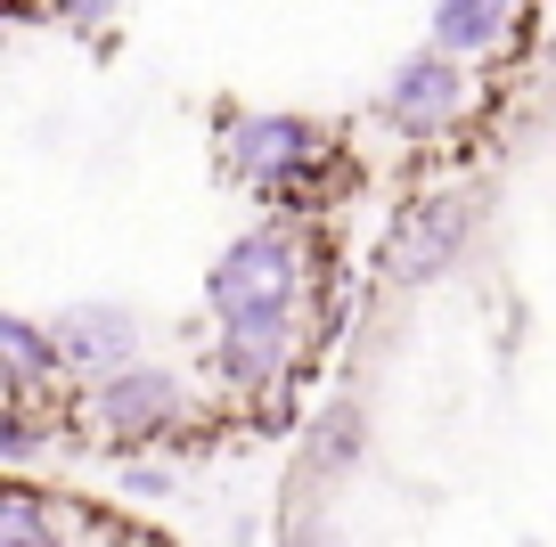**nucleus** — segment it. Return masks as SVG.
Returning a JSON list of instances; mask_svg holds the SVG:
<instances>
[{
  "label": "nucleus",
  "mask_w": 556,
  "mask_h": 547,
  "mask_svg": "<svg viewBox=\"0 0 556 547\" xmlns=\"http://www.w3.org/2000/svg\"><path fill=\"white\" fill-rule=\"evenodd\" d=\"M467 229H475V205L458 189H434V196H417V205H401L393 229H384V245H377L384 287H434V278L458 262Z\"/></svg>",
  "instance_id": "nucleus-1"
},
{
  "label": "nucleus",
  "mask_w": 556,
  "mask_h": 547,
  "mask_svg": "<svg viewBox=\"0 0 556 547\" xmlns=\"http://www.w3.org/2000/svg\"><path fill=\"white\" fill-rule=\"evenodd\" d=\"M295 245L278 238V229H254V238H238L222 262H213V278H205V294H213V310L222 319H238V310H287L295 303Z\"/></svg>",
  "instance_id": "nucleus-2"
},
{
  "label": "nucleus",
  "mask_w": 556,
  "mask_h": 547,
  "mask_svg": "<svg viewBox=\"0 0 556 547\" xmlns=\"http://www.w3.org/2000/svg\"><path fill=\"white\" fill-rule=\"evenodd\" d=\"M458 106H467V66H458L451 50H426L409 58V66H393V82H384V115L401 123V131H451Z\"/></svg>",
  "instance_id": "nucleus-3"
},
{
  "label": "nucleus",
  "mask_w": 556,
  "mask_h": 547,
  "mask_svg": "<svg viewBox=\"0 0 556 547\" xmlns=\"http://www.w3.org/2000/svg\"><path fill=\"white\" fill-rule=\"evenodd\" d=\"M180 417V384L164 377V368H106L99 384V425L123 433V442H139V433H156Z\"/></svg>",
  "instance_id": "nucleus-4"
},
{
  "label": "nucleus",
  "mask_w": 556,
  "mask_h": 547,
  "mask_svg": "<svg viewBox=\"0 0 556 547\" xmlns=\"http://www.w3.org/2000/svg\"><path fill=\"white\" fill-rule=\"evenodd\" d=\"M295 359V319L287 310H238V319L222 327V377L229 384H270L278 368Z\"/></svg>",
  "instance_id": "nucleus-5"
},
{
  "label": "nucleus",
  "mask_w": 556,
  "mask_h": 547,
  "mask_svg": "<svg viewBox=\"0 0 556 547\" xmlns=\"http://www.w3.org/2000/svg\"><path fill=\"white\" fill-rule=\"evenodd\" d=\"M229 155H238L245 180H278V171H295V164L319 155V131L303 115H245L229 131Z\"/></svg>",
  "instance_id": "nucleus-6"
},
{
  "label": "nucleus",
  "mask_w": 556,
  "mask_h": 547,
  "mask_svg": "<svg viewBox=\"0 0 556 547\" xmlns=\"http://www.w3.org/2000/svg\"><path fill=\"white\" fill-rule=\"evenodd\" d=\"M58 352H66L74 368H123V359L139 352V327H131V310H115V303H74V310H58Z\"/></svg>",
  "instance_id": "nucleus-7"
},
{
  "label": "nucleus",
  "mask_w": 556,
  "mask_h": 547,
  "mask_svg": "<svg viewBox=\"0 0 556 547\" xmlns=\"http://www.w3.org/2000/svg\"><path fill=\"white\" fill-rule=\"evenodd\" d=\"M507 34V0H434V50L483 58Z\"/></svg>",
  "instance_id": "nucleus-8"
},
{
  "label": "nucleus",
  "mask_w": 556,
  "mask_h": 547,
  "mask_svg": "<svg viewBox=\"0 0 556 547\" xmlns=\"http://www.w3.org/2000/svg\"><path fill=\"white\" fill-rule=\"evenodd\" d=\"M0 352H9V384H17V393L50 368V359H66V352H58V335H41L34 319H0Z\"/></svg>",
  "instance_id": "nucleus-9"
},
{
  "label": "nucleus",
  "mask_w": 556,
  "mask_h": 547,
  "mask_svg": "<svg viewBox=\"0 0 556 547\" xmlns=\"http://www.w3.org/2000/svg\"><path fill=\"white\" fill-rule=\"evenodd\" d=\"M0 547H58L50 523H41V507H34V491H9V498H0Z\"/></svg>",
  "instance_id": "nucleus-10"
},
{
  "label": "nucleus",
  "mask_w": 556,
  "mask_h": 547,
  "mask_svg": "<svg viewBox=\"0 0 556 547\" xmlns=\"http://www.w3.org/2000/svg\"><path fill=\"white\" fill-rule=\"evenodd\" d=\"M352 433H361V417H352V409H336V433L319 425V442H312V449H319V466H352V458H344V449H352Z\"/></svg>",
  "instance_id": "nucleus-11"
},
{
  "label": "nucleus",
  "mask_w": 556,
  "mask_h": 547,
  "mask_svg": "<svg viewBox=\"0 0 556 547\" xmlns=\"http://www.w3.org/2000/svg\"><path fill=\"white\" fill-rule=\"evenodd\" d=\"M66 17H83V25H99V17H115V0H58Z\"/></svg>",
  "instance_id": "nucleus-12"
}]
</instances>
